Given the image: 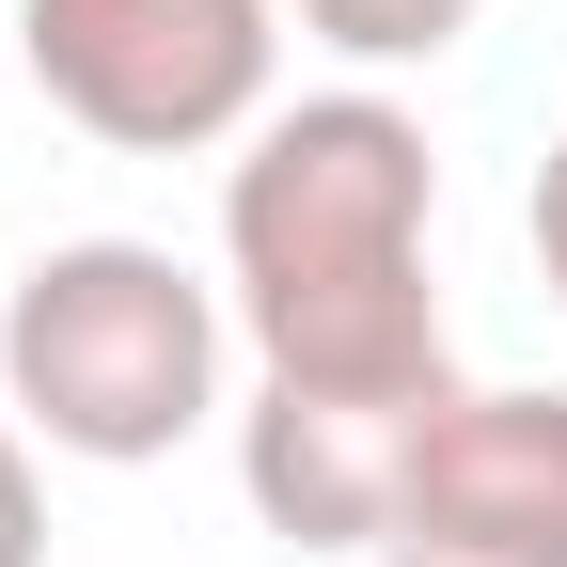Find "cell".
Returning <instances> with one entry per match:
<instances>
[{
  "instance_id": "cell-1",
  "label": "cell",
  "mask_w": 567,
  "mask_h": 567,
  "mask_svg": "<svg viewBox=\"0 0 567 567\" xmlns=\"http://www.w3.org/2000/svg\"><path fill=\"white\" fill-rule=\"evenodd\" d=\"M425 221H442L425 111H394L379 80L268 111L221 174V300L252 331V363L316 394H457Z\"/></svg>"
},
{
  "instance_id": "cell-2",
  "label": "cell",
  "mask_w": 567,
  "mask_h": 567,
  "mask_svg": "<svg viewBox=\"0 0 567 567\" xmlns=\"http://www.w3.org/2000/svg\"><path fill=\"white\" fill-rule=\"evenodd\" d=\"M221 347H237V300L189 284L158 237H63L0 284V394L48 457H95V473L174 457L221 410Z\"/></svg>"
},
{
  "instance_id": "cell-3",
  "label": "cell",
  "mask_w": 567,
  "mask_h": 567,
  "mask_svg": "<svg viewBox=\"0 0 567 567\" xmlns=\"http://www.w3.org/2000/svg\"><path fill=\"white\" fill-rule=\"evenodd\" d=\"M17 63L111 158H205L268 126L284 0H17Z\"/></svg>"
},
{
  "instance_id": "cell-4",
  "label": "cell",
  "mask_w": 567,
  "mask_h": 567,
  "mask_svg": "<svg viewBox=\"0 0 567 567\" xmlns=\"http://www.w3.org/2000/svg\"><path fill=\"white\" fill-rule=\"evenodd\" d=\"M442 394H316V379H252L237 410V488L284 551H394V505H410V457Z\"/></svg>"
},
{
  "instance_id": "cell-5",
  "label": "cell",
  "mask_w": 567,
  "mask_h": 567,
  "mask_svg": "<svg viewBox=\"0 0 567 567\" xmlns=\"http://www.w3.org/2000/svg\"><path fill=\"white\" fill-rule=\"evenodd\" d=\"M394 536H442V551H520V567H567V394H442L410 457V505Z\"/></svg>"
},
{
  "instance_id": "cell-6",
  "label": "cell",
  "mask_w": 567,
  "mask_h": 567,
  "mask_svg": "<svg viewBox=\"0 0 567 567\" xmlns=\"http://www.w3.org/2000/svg\"><path fill=\"white\" fill-rule=\"evenodd\" d=\"M473 17H488V0H300V32L347 48V63H442Z\"/></svg>"
},
{
  "instance_id": "cell-7",
  "label": "cell",
  "mask_w": 567,
  "mask_h": 567,
  "mask_svg": "<svg viewBox=\"0 0 567 567\" xmlns=\"http://www.w3.org/2000/svg\"><path fill=\"white\" fill-rule=\"evenodd\" d=\"M0 567H48V473H32V425H0Z\"/></svg>"
},
{
  "instance_id": "cell-8",
  "label": "cell",
  "mask_w": 567,
  "mask_h": 567,
  "mask_svg": "<svg viewBox=\"0 0 567 567\" xmlns=\"http://www.w3.org/2000/svg\"><path fill=\"white\" fill-rule=\"evenodd\" d=\"M536 284H551V331H567V142L536 158Z\"/></svg>"
},
{
  "instance_id": "cell-9",
  "label": "cell",
  "mask_w": 567,
  "mask_h": 567,
  "mask_svg": "<svg viewBox=\"0 0 567 567\" xmlns=\"http://www.w3.org/2000/svg\"><path fill=\"white\" fill-rule=\"evenodd\" d=\"M379 567H520V551H442V536H394Z\"/></svg>"
}]
</instances>
